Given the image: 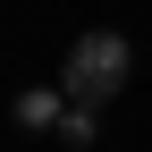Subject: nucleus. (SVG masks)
Returning a JSON list of instances; mask_svg holds the SVG:
<instances>
[{
	"label": "nucleus",
	"instance_id": "nucleus-1",
	"mask_svg": "<svg viewBox=\"0 0 152 152\" xmlns=\"http://www.w3.org/2000/svg\"><path fill=\"white\" fill-rule=\"evenodd\" d=\"M127 68H135L127 34H76L68 59H59V85L76 93V102H110V93L127 85Z\"/></svg>",
	"mask_w": 152,
	"mask_h": 152
},
{
	"label": "nucleus",
	"instance_id": "nucleus-2",
	"mask_svg": "<svg viewBox=\"0 0 152 152\" xmlns=\"http://www.w3.org/2000/svg\"><path fill=\"white\" fill-rule=\"evenodd\" d=\"M68 118V85L51 93V85H34V93H17V127H34V135H42V127H59Z\"/></svg>",
	"mask_w": 152,
	"mask_h": 152
},
{
	"label": "nucleus",
	"instance_id": "nucleus-3",
	"mask_svg": "<svg viewBox=\"0 0 152 152\" xmlns=\"http://www.w3.org/2000/svg\"><path fill=\"white\" fill-rule=\"evenodd\" d=\"M93 135H102V102H76V93H68V118H59V144H76V152H85Z\"/></svg>",
	"mask_w": 152,
	"mask_h": 152
}]
</instances>
